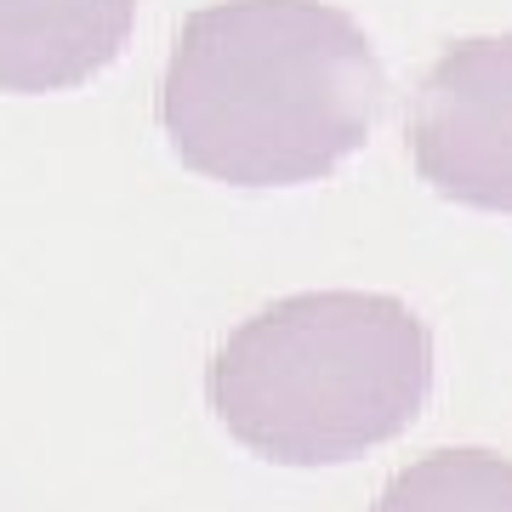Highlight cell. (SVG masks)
I'll return each mask as SVG.
<instances>
[{"label": "cell", "mask_w": 512, "mask_h": 512, "mask_svg": "<svg viewBox=\"0 0 512 512\" xmlns=\"http://www.w3.org/2000/svg\"><path fill=\"white\" fill-rule=\"evenodd\" d=\"M387 109L370 35L325 0H217L183 18L160 80L171 154L228 188H296L348 165Z\"/></svg>", "instance_id": "cell-1"}, {"label": "cell", "mask_w": 512, "mask_h": 512, "mask_svg": "<svg viewBox=\"0 0 512 512\" xmlns=\"http://www.w3.org/2000/svg\"><path fill=\"white\" fill-rule=\"evenodd\" d=\"M211 410L274 467H342L410 433L433 393V330L376 291L268 302L211 353Z\"/></svg>", "instance_id": "cell-2"}, {"label": "cell", "mask_w": 512, "mask_h": 512, "mask_svg": "<svg viewBox=\"0 0 512 512\" xmlns=\"http://www.w3.org/2000/svg\"><path fill=\"white\" fill-rule=\"evenodd\" d=\"M404 137L433 194L512 217V35L456 40L410 97Z\"/></svg>", "instance_id": "cell-3"}, {"label": "cell", "mask_w": 512, "mask_h": 512, "mask_svg": "<svg viewBox=\"0 0 512 512\" xmlns=\"http://www.w3.org/2000/svg\"><path fill=\"white\" fill-rule=\"evenodd\" d=\"M137 0H0V92H74L120 63Z\"/></svg>", "instance_id": "cell-4"}, {"label": "cell", "mask_w": 512, "mask_h": 512, "mask_svg": "<svg viewBox=\"0 0 512 512\" xmlns=\"http://www.w3.org/2000/svg\"><path fill=\"white\" fill-rule=\"evenodd\" d=\"M370 512H512V461L495 450H433L387 478Z\"/></svg>", "instance_id": "cell-5"}]
</instances>
